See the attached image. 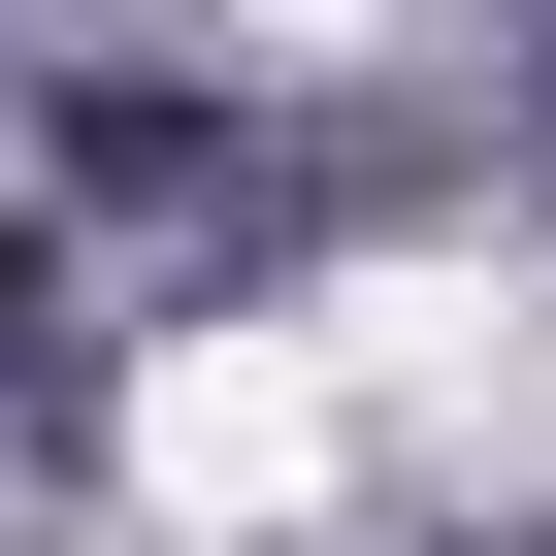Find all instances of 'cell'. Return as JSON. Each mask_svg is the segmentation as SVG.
Instances as JSON below:
<instances>
[{
  "instance_id": "cell-1",
  "label": "cell",
  "mask_w": 556,
  "mask_h": 556,
  "mask_svg": "<svg viewBox=\"0 0 556 556\" xmlns=\"http://www.w3.org/2000/svg\"><path fill=\"white\" fill-rule=\"evenodd\" d=\"M361 393H393L361 295H328V328H197V361L131 393V491H164V523H295V491L361 458Z\"/></svg>"
}]
</instances>
